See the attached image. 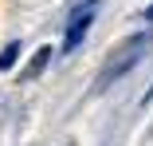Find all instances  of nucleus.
<instances>
[{
    "mask_svg": "<svg viewBox=\"0 0 153 146\" xmlns=\"http://www.w3.org/2000/svg\"><path fill=\"white\" fill-rule=\"evenodd\" d=\"M145 44H149V32H141V36H134V40H126V44H122L118 47V55H114V59L102 67V75H98V83L102 87H110L114 79H122V75H126L137 59H141V51H145Z\"/></svg>",
    "mask_w": 153,
    "mask_h": 146,
    "instance_id": "obj_1",
    "label": "nucleus"
},
{
    "mask_svg": "<svg viewBox=\"0 0 153 146\" xmlns=\"http://www.w3.org/2000/svg\"><path fill=\"white\" fill-rule=\"evenodd\" d=\"M98 4L102 0H86V4H79L75 12H71V24H67V36H63V51L71 55L82 40H86V32H90V24H94V12H98Z\"/></svg>",
    "mask_w": 153,
    "mask_h": 146,
    "instance_id": "obj_2",
    "label": "nucleus"
},
{
    "mask_svg": "<svg viewBox=\"0 0 153 146\" xmlns=\"http://www.w3.org/2000/svg\"><path fill=\"white\" fill-rule=\"evenodd\" d=\"M51 63V47H39V55L32 59V67L24 71V79H36V75H43V67Z\"/></svg>",
    "mask_w": 153,
    "mask_h": 146,
    "instance_id": "obj_3",
    "label": "nucleus"
},
{
    "mask_svg": "<svg viewBox=\"0 0 153 146\" xmlns=\"http://www.w3.org/2000/svg\"><path fill=\"white\" fill-rule=\"evenodd\" d=\"M16 59H20V44H8L4 51H0V71H8V67H16Z\"/></svg>",
    "mask_w": 153,
    "mask_h": 146,
    "instance_id": "obj_4",
    "label": "nucleus"
},
{
    "mask_svg": "<svg viewBox=\"0 0 153 146\" xmlns=\"http://www.w3.org/2000/svg\"><path fill=\"white\" fill-rule=\"evenodd\" d=\"M145 20H153V4H149V8H145Z\"/></svg>",
    "mask_w": 153,
    "mask_h": 146,
    "instance_id": "obj_5",
    "label": "nucleus"
}]
</instances>
